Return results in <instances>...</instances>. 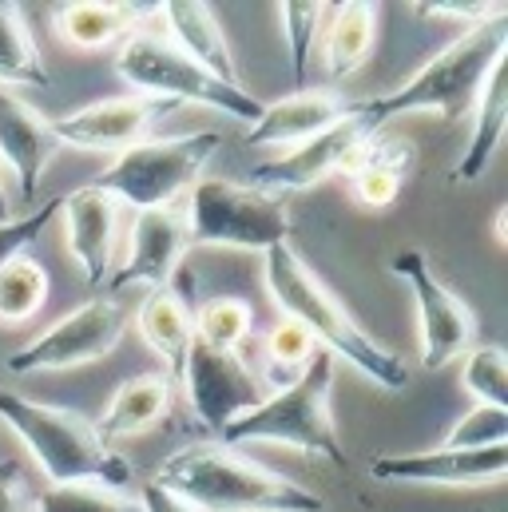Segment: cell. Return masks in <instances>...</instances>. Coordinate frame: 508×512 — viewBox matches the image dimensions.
<instances>
[{
  "label": "cell",
  "instance_id": "32",
  "mask_svg": "<svg viewBox=\"0 0 508 512\" xmlns=\"http://www.w3.org/2000/svg\"><path fill=\"white\" fill-rule=\"evenodd\" d=\"M493 445H508V413L489 405H473L469 413H461L441 441V449H493Z\"/></svg>",
  "mask_w": 508,
  "mask_h": 512
},
{
  "label": "cell",
  "instance_id": "15",
  "mask_svg": "<svg viewBox=\"0 0 508 512\" xmlns=\"http://www.w3.org/2000/svg\"><path fill=\"white\" fill-rule=\"evenodd\" d=\"M191 247V231H187V207L171 203V207H155V211H139L131 223V251L124 266L116 270L112 286L124 290L131 282H147V286H171L175 274L183 270L179 262Z\"/></svg>",
  "mask_w": 508,
  "mask_h": 512
},
{
  "label": "cell",
  "instance_id": "31",
  "mask_svg": "<svg viewBox=\"0 0 508 512\" xmlns=\"http://www.w3.org/2000/svg\"><path fill=\"white\" fill-rule=\"evenodd\" d=\"M278 12H282V28H286L290 72H294V80L302 84V80H306L310 52H314V44H318V32H322V24H326L330 4H314V0H290V4H278Z\"/></svg>",
  "mask_w": 508,
  "mask_h": 512
},
{
  "label": "cell",
  "instance_id": "36",
  "mask_svg": "<svg viewBox=\"0 0 508 512\" xmlns=\"http://www.w3.org/2000/svg\"><path fill=\"white\" fill-rule=\"evenodd\" d=\"M417 16H449V20H469L473 24H485L493 16H505V4H457V0H437V4H413Z\"/></svg>",
  "mask_w": 508,
  "mask_h": 512
},
{
  "label": "cell",
  "instance_id": "26",
  "mask_svg": "<svg viewBox=\"0 0 508 512\" xmlns=\"http://www.w3.org/2000/svg\"><path fill=\"white\" fill-rule=\"evenodd\" d=\"M48 286H52V278H48L44 262L28 255L12 258L0 270V322L4 326L32 322L48 302Z\"/></svg>",
  "mask_w": 508,
  "mask_h": 512
},
{
  "label": "cell",
  "instance_id": "28",
  "mask_svg": "<svg viewBox=\"0 0 508 512\" xmlns=\"http://www.w3.org/2000/svg\"><path fill=\"white\" fill-rule=\"evenodd\" d=\"M461 385L473 397V405H489V409H505L508 413V354L501 346L465 350Z\"/></svg>",
  "mask_w": 508,
  "mask_h": 512
},
{
  "label": "cell",
  "instance_id": "16",
  "mask_svg": "<svg viewBox=\"0 0 508 512\" xmlns=\"http://www.w3.org/2000/svg\"><path fill=\"white\" fill-rule=\"evenodd\" d=\"M64 215V235H68V255L80 262L84 282L100 286L112 270V247H116V223H120V203L100 191V187H76L60 199Z\"/></svg>",
  "mask_w": 508,
  "mask_h": 512
},
{
  "label": "cell",
  "instance_id": "17",
  "mask_svg": "<svg viewBox=\"0 0 508 512\" xmlns=\"http://www.w3.org/2000/svg\"><path fill=\"white\" fill-rule=\"evenodd\" d=\"M56 151H60V139L52 131V120H44L20 96L0 88V159L16 175V187H20L24 203L36 199V191L44 183V171L56 159Z\"/></svg>",
  "mask_w": 508,
  "mask_h": 512
},
{
  "label": "cell",
  "instance_id": "25",
  "mask_svg": "<svg viewBox=\"0 0 508 512\" xmlns=\"http://www.w3.org/2000/svg\"><path fill=\"white\" fill-rule=\"evenodd\" d=\"M4 84H36V88L52 84L20 4H0V88Z\"/></svg>",
  "mask_w": 508,
  "mask_h": 512
},
{
  "label": "cell",
  "instance_id": "35",
  "mask_svg": "<svg viewBox=\"0 0 508 512\" xmlns=\"http://www.w3.org/2000/svg\"><path fill=\"white\" fill-rule=\"evenodd\" d=\"M32 501L20 461H0V512H32Z\"/></svg>",
  "mask_w": 508,
  "mask_h": 512
},
{
  "label": "cell",
  "instance_id": "1",
  "mask_svg": "<svg viewBox=\"0 0 508 512\" xmlns=\"http://www.w3.org/2000/svg\"><path fill=\"white\" fill-rule=\"evenodd\" d=\"M262 282L278 314L298 322L314 338V346H322V354H330L334 362H350L362 378L381 389H401L409 382L405 362L362 330V322L334 298V290L290 251V243L270 247L262 255Z\"/></svg>",
  "mask_w": 508,
  "mask_h": 512
},
{
  "label": "cell",
  "instance_id": "30",
  "mask_svg": "<svg viewBox=\"0 0 508 512\" xmlns=\"http://www.w3.org/2000/svg\"><path fill=\"white\" fill-rule=\"evenodd\" d=\"M314 354H318V346H314V338L298 326V322H290V318H282L270 334H266V358H270V385L274 389H286V385L294 382L310 362H314Z\"/></svg>",
  "mask_w": 508,
  "mask_h": 512
},
{
  "label": "cell",
  "instance_id": "8",
  "mask_svg": "<svg viewBox=\"0 0 508 512\" xmlns=\"http://www.w3.org/2000/svg\"><path fill=\"white\" fill-rule=\"evenodd\" d=\"M187 231L191 247H235V251H270L290 243L294 219L282 195H270L254 183L199 179L187 195Z\"/></svg>",
  "mask_w": 508,
  "mask_h": 512
},
{
  "label": "cell",
  "instance_id": "37",
  "mask_svg": "<svg viewBox=\"0 0 508 512\" xmlns=\"http://www.w3.org/2000/svg\"><path fill=\"white\" fill-rule=\"evenodd\" d=\"M139 505H143V512H195L191 505H183L175 493H167V489H159V485H151V481H147V489L139 493Z\"/></svg>",
  "mask_w": 508,
  "mask_h": 512
},
{
  "label": "cell",
  "instance_id": "21",
  "mask_svg": "<svg viewBox=\"0 0 508 512\" xmlns=\"http://www.w3.org/2000/svg\"><path fill=\"white\" fill-rule=\"evenodd\" d=\"M171 397H175V382L167 374H159V370L155 374H139V378H131V382H124L112 393L108 409L92 425L108 445L120 441V437H139V433L155 429L171 413Z\"/></svg>",
  "mask_w": 508,
  "mask_h": 512
},
{
  "label": "cell",
  "instance_id": "29",
  "mask_svg": "<svg viewBox=\"0 0 508 512\" xmlns=\"http://www.w3.org/2000/svg\"><path fill=\"white\" fill-rule=\"evenodd\" d=\"M32 512H143V505L104 485H52L32 501Z\"/></svg>",
  "mask_w": 508,
  "mask_h": 512
},
{
  "label": "cell",
  "instance_id": "39",
  "mask_svg": "<svg viewBox=\"0 0 508 512\" xmlns=\"http://www.w3.org/2000/svg\"><path fill=\"white\" fill-rule=\"evenodd\" d=\"M0 223H8V195H4V187H0Z\"/></svg>",
  "mask_w": 508,
  "mask_h": 512
},
{
  "label": "cell",
  "instance_id": "20",
  "mask_svg": "<svg viewBox=\"0 0 508 512\" xmlns=\"http://www.w3.org/2000/svg\"><path fill=\"white\" fill-rule=\"evenodd\" d=\"M135 330L143 334L147 350L163 362V374L175 382L195 342V310L179 294V286H151L135 310Z\"/></svg>",
  "mask_w": 508,
  "mask_h": 512
},
{
  "label": "cell",
  "instance_id": "24",
  "mask_svg": "<svg viewBox=\"0 0 508 512\" xmlns=\"http://www.w3.org/2000/svg\"><path fill=\"white\" fill-rule=\"evenodd\" d=\"M326 24V72L334 80L354 76L378 40V8L374 4H334Z\"/></svg>",
  "mask_w": 508,
  "mask_h": 512
},
{
  "label": "cell",
  "instance_id": "11",
  "mask_svg": "<svg viewBox=\"0 0 508 512\" xmlns=\"http://www.w3.org/2000/svg\"><path fill=\"white\" fill-rule=\"evenodd\" d=\"M179 382L187 389L191 413L215 437L227 425H235L239 417H247L254 405L262 401L258 382L251 378V370L239 362V354H219V350H207L199 342H191V354L183 362Z\"/></svg>",
  "mask_w": 508,
  "mask_h": 512
},
{
  "label": "cell",
  "instance_id": "7",
  "mask_svg": "<svg viewBox=\"0 0 508 512\" xmlns=\"http://www.w3.org/2000/svg\"><path fill=\"white\" fill-rule=\"evenodd\" d=\"M116 72L124 76L127 88H135V96L215 108L247 128L262 116V104L243 84L235 88V84L215 80L211 72L191 64L175 44H167L163 36H151V32H127L120 40V52H116Z\"/></svg>",
  "mask_w": 508,
  "mask_h": 512
},
{
  "label": "cell",
  "instance_id": "18",
  "mask_svg": "<svg viewBox=\"0 0 508 512\" xmlns=\"http://www.w3.org/2000/svg\"><path fill=\"white\" fill-rule=\"evenodd\" d=\"M350 112V100L326 88H298L274 104H262V116L251 124V147H298Z\"/></svg>",
  "mask_w": 508,
  "mask_h": 512
},
{
  "label": "cell",
  "instance_id": "38",
  "mask_svg": "<svg viewBox=\"0 0 508 512\" xmlns=\"http://www.w3.org/2000/svg\"><path fill=\"white\" fill-rule=\"evenodd\" d=\"M505 219H508V207H501V211H497V223H493V231H497V243H501V247H505V243H508V235H505Z\"/></svg>",
  "mask_w": 508,
  "mask_h": 512
},
{
  "label": "cell",
  "instance_id": "13",
  "mask_svg": "<svg viewBox=\"0 0 508 512\" xmlns=\"http://www.w3.org/2000/svg\"><path fill=\"white\" fill-rule=\"evenodd\" d=\"M175 112V104L167 100H151V96H108L96 104L76 108L72 116L56 120L52 131L60 139V147H84V151H127L135 143H143L151 131L159 128V120H167Z\"/></svg>",
  "mask_w": 508,
  "mask_h": 512
},
{
  "label": "cell",
  "instance_id": "10",
  "mask_svg": "<svg viewBox=\"0 0 508 512\" xmlns=\"http://www.w3.org/2000/svg\"><path fill=\"white\" fill-rule=\"evenodd\" d=\"M389 270L413 294L417 326H421V366L425 370H445L449 362H457L473 346V334H477L473 310L433 274L429 258L421 251H401Z\"/></svg>",
  "mask_w": 508,
  "mask_h": 512
},
{
  "label": "cell",
  "instance_id": "6",
  "mask_svg": "<svg viewBox=\"0 0 508 512\" xmlns=\"http://www.w3.org/2000/svg\"><path fill=\"white\" fill-rule=\"evenodd\" d=\"M219 147H223L219 131L143 139V143L120 151L112 159V167L104 175H96L92 187L108 191L120 207L127 203L135 215L155 211V207H171L183 195H191V187L203 179V167L211 163V155Z\"/></svg>",
  "mask_w": 508,
  "mask_h": 512
},
{
  "label": "cell",
  "instance_id": "19",
  "mask_svg": "<svg viewBox=\"0 0 508 512\" xmlns=\"http://www.w3.org/2000/svg\"><path fill=\"white\" fill-rule=\"evenodd\" d=\"M159 16H163L167 36H171L167 44H175L191 64H199L215 80L239 88V68H235L231 44H227V36H223L211 4H199V0H167V4H159Z\"/></svg>",
  "mask_w": 508,
  "mask_h": 512
},
{
  "label": "cell",
  "instance_id": "27",
  "mask_svg": "<svg viewBox=\"0 0 508 512\" xmlns=\"http://www.w3.org/2000/svg\"><path fill=\"white\" fill-rule=\"evenodd\" d=\"M254 314L243 298H215L195 314V342L219 354H239V346L251 338Z\"/></svg>",
  "mask_w": 508,
  "mask_h": 512
},
{
  "label": "cell",
  "instance_id": "9",
  "mask_svg": "<svg viewBox=\"0 0 508 512\" xmlns=\"http://www.w3.org/2000/svg\"><path fill=\"white\" fill-rule=\"evenodd\" d=\"M124 338V310L116 298H88L72 314L56 318L40 338L12 350L4 358V370L24 374H48V370H76L88 362L108 358Z\"/></svg>",
  "mask_w": 508,
  "mask_h": 512
},
{
  "label": "cell",
  "instance_id": "3",
  "mask_svg": "<svg viewBox=\"0 0 508 512\" xmlns=\"http://www.w3.org/2000/svg\"><path fill=\"white\" fill-rule=\"evenodd\" d=\"M508 56V12L485 24H473L465 36H457L449 48H441L429 64H421L405 84L393 92L354 104L374 131H385L389 120L409 112H433L445 116V124H457L473 112L489 72L497 60Z\"/></svg>",
  "mask_w": 508,
  "mask_h": 512
},
{
  "label": "cell",
  "instance_id": "12",
  "mask_svg": "<svg viewBox=\"0 0 508 512\" xmlns=\"http://www.w3.org/2000/svg\"><path fill=\"white\" fill-rule=\"evenodd\" d=\"M370 135H374V128H370L366 116L350 104V112H346L334 128H326L322 135H314V139L290 147V151H286L282 159H274V163H262V167L254 171V187H262V191H270V195L310 191V187H318L322 179L346 171V163L354 159V151H358Z\"/></svg>",
  "mask_w": 508,
  "mask_h": 512
},
{
  "label": "cell",
  "instance_id": "22",
  "mask_svg": "<svg viewBox=\"0 0 508 512\" xmlns=\"http://www.w3.org/2000/svg\"><path fill=\"white\" fill-rule=\"evenodd\" d=\"M508 124V56L493 64L477 104H473V135L461 151V163H457V183H473L489 171L493 155L501 151V139H505Z\"/></svg>",
  "mask_w": 508,
  "mask_h": 512
},
{
  "label": "cell",
  "instance_id": "14",
  "mask_svg": "<svg viewBox=\"0 0 508 512\" xmlns=\"http://www.w3.org/2000/svg\"><path fill=\"white\" fill-rule=\"evenodd\" d=\"M378 481L397 485H445V489H493L508 477V445L493 449H425L393 453L370 465Z\"/></svg>",
  "mask_w": 508,
  "mask_h": 512
},
{
  "label": "cell",
  "instance_id": "4",
  "mask_svg": "<svg viewBox=\"0 0 508 512\" xmlns=\"http://www.w3.org/2000/svg\"><path fill=\"white\" fill-rule=\"evenodd\" d=\"M0 421L24 441V449L52 485H104L120 493L131 485L127 457H120L76 409L44 405L24 393L0 389Z\"/></svg>",
  "mask_w": 508,
  "mask_h": 512
},
{
  "label": "cell",
  "instance_id": "5",
  "mask_svg": "<svg viewBox=\"0 0 508 512\" xmlns=\"http://www.w3.org/2000/svg\"><path fill=\"white\" fill-rule=\"evenodd\" d=\"M330 393H334V358L330 354H314V362L286 385L274 389L270 397H262L247 417H239L235 425H227L219 433V445H290L314 457H326L334 469H346V449L334 425V409H330Z\"/></svg>",
  "mask_w": 508,
  "mask_h": 512
},
{
  "label": "cell",
  "instance_id": "23",
  "mask_svg": "<svg viewBox=\"0 0 508 512\" xmlns=\"http://www.w3.org/2000/svg\"><path fill=\"white\" fill-rule=\"evenodd\" d=\"M147 12H155V8L108 4V0H76V4H60L52 12V28L72 48H104L112 40H124L127 32H135V24Z\"/></svg>",
  "mask_w": 508,
  "mask_h": 512
},
{
  "label": "cell",
  "instance_id": "2",
  "mask_svg": "<svg viewBox=\"0 0 508 512\" xmlns=\"http://www.w3.org/2000/svg\"><path fill=\"white\" fill-rule=\"evenodd\" d=\"M151 485L195 512H322V497L298 481L239 457L231 445H187L171 453Z\"/></svg>",
  "mask_w": 508,
  "mask_h": 512
},
{
  "label": "cell",
  "instance_id": "33",
  "mask_svg": "<svg viewBox=\"0 0 508 512\" xmlns=\"http://www.w3.org/2000/svg\"><path fill=\"white\" fill-rule=\"evenodd\" d=\"M56 215H60V199H48V203H40L36 211H28L24 219L0 223V270H4L12 258L24 255V251L36 243V235H40Z\"/></svg>",
  "mask_w": 508,
  "mask_h": 512
},
{
  "label": "cell",
  "instance_id": "34",
  "mask_svg": "<svg viewBox=\"0 0 508 512\" xmlns=\"http://www.w3.org/2000/svg\"><path fill=\"white\" fill-rule=\"evenodd\" d=\"M350 187L354 195L374 207V211H385L397 203L401 187H405V175H393V171H350Z\"/></svg>",
  "mask_w": 508,
  "mask_h": 512
}]
</instances>
